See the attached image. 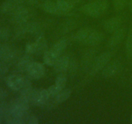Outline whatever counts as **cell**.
<instances>
[{"instance_id":"cell-1","label":"cell","mask_w":132,"mask_h":124,"mask_svg":"<svg viewBox=\"0 0 132 124\" xmlns=\"http://www.w3.org/2000/svg\"><path fill=\"white\" fill-rule=\"evenodd\" d=\"M6 83L10 89L14 91H19V92L32 87L30 78L19 74H13L7 76Z\"/></svg>"},{"instance_id":"cell-2","label":"cell","mask_w":132,"mask_h":124,"mask_svg":"<svg viewBox=\"0 0 132 124\" xmlns=\"http://www.w3.org/2000/svg\"><path fill=\"white\" fill-rule=\"evenodd\" d=\"M112 54L110 52H104L99 55L97 56L92 63L91 67L88 70L90 75H95L99 71H102L106 65L110 61Z\"/></svg>"},{"instance_id":"cell-3","label":"cell","mask_w":132,"mask_h":124,"mask_svg":"<svg viewBox=\"0 0 132 124\" xmlns=\"http://www.w3.org/2000/svg\"><path fill=\"white\" fill-rule=\"evenodd\" d=\"M12 19L17 25L26 23L30 17V11L23 5H18L12 13Z\"/></svg>"},{"instance_id":"cell-4","label":"cell","mask_w":132,"mask_h":124,"mask_svg":"<svg viewBox=\"0 0 132 124\" xmlns=\"http://www.w3.org/2000/svg\"><path fill=\"white\" fill-rule=\"evenodd\" d=\"M51 99L47 89H36L33 96L31 99L30 104L36 106L45 105Z\"/></svg>"},{"instance_id":"cell-5","label":"cell","mask_w":132,"mask_h":124,"mask_svg":"<svg viewBox=\"0 0 132 124\" xmlns=\"http://www.w3.org/2000/svg\"><path fill=\"white\" fill-rule=\"evenodd\" d=\"M30 79L39 80L45 75V67L42 63L37 61H33L29 66L26 72Z\"/></svg>"},{"instance_id":"cell-6","label":"cell","mask_w":132,"mask_h":124,"mask_svg":"<svg viewBox=\"0 0 132 124\" xmlns=\"http://www.w3.org/2000/svg\"><path fill=\"white\" fill-rule=\"evenodd\" d=\"M121 68V63L119 60H113L109 62L102 70L101 75L104 78H110L119 72Z\"/></svg>"},{"instance_id":"cell-7","label":"cell","mask_w":132,"mask_h":124,"mask_svg":"<svg viewBox=\"0 0 132 124\" xmlns=\"http://www.w3.org/2000/svg\"><path fill=\"white\" fill-rule=\"evenodd\" d=\"M16 56L15 49L7 44L0 45V61L6 63L12 61Z\"/></svg>"},{"instance_id":"cell-8","label":"cell","mask_w":132,"mask_h":124,"mask_svg":"<svg viewBox=\"0 0 132 124\" xmlns=\"http://www.w3.org/2000/svg\"><path fill=\"white\" fill-rule=\"evenodd\" d=\"M126 35V29L124 27H121L112 33V36L109 39L108 45L110 48H114L119 45L123 40Z\"/></svg>"},{"instance_id":"cell-9","label":"cell","mask_w":132,"mask_h":124,"mask_svg":"<svg viewBox=\"0 0 132 124\" xmlns=\"http://www.w3.org/2000/svg\"><path fill=\"white\" fill-rule=\"evenodd\" d=\"M122 19L119 17H113L107 19L103 24V27L106 32L113 33L121 28Z\"/></svg>"},{"instance_id":"cell-10","label":"cell","mask_w":132,"mask_h":124,"mask_svg":"<svg viewBox=\"0 0 132 124\" xmlns=\"http://www.w3.org/2000/svg\"><path fill=\"white\" fill-rule=\"evenodd\" d=\"M70 59L67 56H61L58 58L53 65L54 69L58 73H64L68 71Z\"/></svg>"},{"instance_id":"cell-11","label":"cell","mask_w":132,"mask_h":124,"mask_svg":"<svg viewBox=\"0 0 132 124\" xmlns=\"http://www.w3.org/2000/svg\"><path fill=\"white\" fill-rule=\"evenodd\" d=\"M81 9L86 15L94 18H99L101 14H103L94 1L85 4L82 6Z\"/></svg>"},{"instance_id":"cell-12","label":"cell","mask_w":132,"mask_h":124,"mask_svg":"<svg viewBox=\"0 0 132 124\" xmlns=\"http://www.w3.org/2000/svg\"><path fill=\"white\" fill-rule=\"evenodd\" d=\"M95 57H96V52L94 49H90L86 51L81 59V67L84 71L87 72L88 71Z\"/></svg>"},{"instance_id":"cell-13","label":"cell","mask_w":132,"mask_h":124,"mask_svg":"<svg viewBox=\"0 0 132 124\" xmlns=\"http://www.w3.org/2000/svg\"><path fill=\"white\" fill-rule=\"evenodd\" d=\"M34 61L31 55H24L22 56L18 61L16 65V68L19 72H27V69L30 65L31 63Z\"/></svg>"},{"instance_id":"cell-14","label":"cell","mask_w":132,"mask_h":124,"mask_svg":"<svg viewBox=\"0 0 132 124\" xmlns=\"http://www.w3.org/2000/svg\"><path fill=\"white\" fill-rule=\"evenodd\" d=\"M103 39H104V36L101 32L93 29L85 45L92 47L96 46L103 41Z\"/></svg>"},{"instance_id":"cell-15","label":"cell","mask_w":132,"mask_h":124,"mask_svg":"<svg viewBox=\"0 0 132 124\" xmlns=\"http://www.w3.org/2000/svg\"><path fill=\"white\" fill-rule=\"evenodd\" d=\"M37 46V55H43L48 50V44L43 33L36 37L35 41Z\"/></svg>"},{"instance_id":"cell-16","label":"cell","mask_w":132,"mask_h":124,"mask_svg":"<svg viewBox=\"0 0 132 124\" xmlns=\"http://www.w3.org/2000/svg\"><path fill=\"white\" fill-rule=\"evenodd\" d=\"M18 6L13 0H6L0 5V12L5 14H12Z\"/></svg>"},{"instance_id":"cell-17","label":"cell","mask_w":132,"mask_h":124,"mask_svg":"<svg viewBox=\"0 0 132 124\" xmlns=\"http://www.w3.org/2000/svg\"><path fill=\"white\" fill-rule=\"evenodd\" d=\"M26 28H27V33L30 34L32 36H34L36 37L43 34L42 31H41V25L37 22L27 23H26Z\"/></svg>"},{"instance_id":"cell-18","label":"cell","mask_w":132,"mask_h":124,"mask_svg":"<svg viewBox=\"0 0 132 124\" xmlns=\"http://www.w3.org/2000/svg\"><path fill=\"white\" fill-rule=\"evenodd\" d=\"M43 9L45 12L48 14H53V15H61V12L58 9L56 3H54L52 1H45L43 4Z\"/></svg>"},{"instance_id":"cell-19","label":"cell","mask_w":132,"mask_h":124,"mask_svg":"<svg viewBox=\"0 0 132 124\" xmlns=\"http://www.w3.org/2000/svg\"><path fill=\"white\" fill-rule=\"evenodd\" d=\"M93 29L90 28H85L79 30L76 34V39L78 42L82 44H86L90 34L92 32Z\"/></svg>"},{"instance_id":"cell-20","label":"cell","mask_w":132,"mask_h":124,"mask_svg":"<svg viewBox=\"0 0 132 124\" xmlns=\"http://www.w3.org/2000/svg\"><path fill=\"white\" fill-rule=\"evenodd\" d=\"M55 3L62 14L69 12L74 7V5L70 3L67 0H57Z\"/></svg>"},{"instance_id":"cell-21","label":"cell","mask_w":132,"mask_h":124,"mask_svg":"<svg viewBox=\"0 0 132 124\" xmlns=\"http://www.w3.org/2000/svg\"><path fill=\"white\" fill-rule=\"evenodd\" d=\"M71 94H72V91L70 89H62L54 98V102H55V103H63L70 97Z\"/></svg>"},{"instance_id":"cell-22","label":"cell","mask_w":132,"mask_h":124,"mask_svg":"<svg viewBox=\"0 0 132 124\" xmlns=\"http://www.w3.org/2000/svg\"><path fill=\"white\" fill-rule=\"evenodd\" d=\"M59 57V56L50 49L43 54V61L47 65L53 66Z\"/></svg>"},{"instance_id":"cell-23","label":"cell","mask_w":132,"mask_h":124,"mask_svg":"<svg viewBox=\"0 0 132 124\" xmlns=\"http://www.w3.org/2000/svg\"><path fill=\"white\" fill-rule=\"evenodd\" d=\"M67 45V43L66 40H61L59 41H57L55 44L52 46L50 50L54 52V53L60 56L63 52L64 51V49H66Z\"/></svg>"},{"instance_id":"cell-24","label":"cell","mask_w":132,"mask_h":124,"mask_svg":"<svg viewBox=\"0 0 132 124\" xmlns=\"http://www.w3.org/2000/svg\"><path fill=\"white\" fill-rule=\"evenodd\" d=\"M125 50L128 59H132V28L128 31L125 44Z\"/></svg>"},{"instance_id":"cell-25","label":"cell","mask_w":132,"mask_h":124,"mask_svg":"<svg viewBox=\"0 0 132 124\" xmlns=\"http://www.w3.org/2000/svg\"><path fill=\"white\" fill-rule=\"evenodd\" d=\"M67 77L64 73H60L57 78H55V85L59 88V89L62 90V89H64L67 84Z\"/></svg>"},{"instance_id":"cell-26","label":"cell","mask_w":132,"mask_h":124,"mask_svg":"<svg viewBox=\"0 0 132 124\" xmlns=\"http://www.w3.org/2000/svg\"><path fill=\"white\" fill-rule=\"evenodd\" d=\"M94 3L96 4L97 7L101 12L102 14H104L108 8V1L107 0H95Z\"/></svg>"},{"instance_id":"cell-27","label":"cell","mask_w":132,"mask_h":124,"mask_svg":"<svg viewBox=\"0 0 132 124\" xmlns=\"http://www.w3.org/2000/svg\"><path fill=\"white\" fill-rule=\"evenodd\" d=\"M127 3V0H113V8L116 11H121L125 9Z\"/></svg>"},{"instance_id":"cell-28","label":"cell","mask_w":132,"mask_h":124,"mask_svg":"<svg viewBox=\"0 0 132 124\" xmlns=\"http://www.w3.org/2000/svg\"><path fill=\"white\" fill-rule=\"evenodd\" d=\"M25 52L28 55H37V46L36 42L27 44L25 47Z\"/></svg>"},{"instance_id":"cell-29","label":"cell","mask_w":132,"mask_h":124,"mask_svg":"<svg viewBox=\"0 0 132 124\" xmlns=\"http://www.w3.org/2000/svg\"><path fill=\"white\" fill-rule=\"evenodd\" d=\"M48 92L49 95H50V98H54L55 97V96L61 91V89H59L56 85L54 84V85H52V86L49 87L48 88H47Z\"/></svg>"},{"instance_id":"cell-30","label":"cell","mask_w":132,"mask_h":124,"mask_svg":"<svg viewBox=\"0 0 132 124\" xmlns=\"http://www.w3.org/2000/svg\"><path fill=\"white\" fill-rule=\"evenodd\" d=\"M10 37V30L7 28H0V41H6Z\"/></svg>"},{"instance_id":"cell-31","label":"cell","mask_w":132,"mask_h":124,"mask_svg":"<svg viewBox=\"0 0 132 124\" xmlns=\"http://www.w3.org/2000/svg\"><path fill=\"white\" fill-rule=\"evenodd\" d=\"M25 123L28 124H38L39 123V118L37 116L34 114H29L27 115L26 118Z\"/></svg>"},{"instance_id":"cell-32","label":"cell","mask_w":132,"mask_h":124,"mask_svg":"<svg viewBox=\"0 0 132 124\" xmlns=\"http://www.w3.org/2000/svg\"><path fill=\"white\" fill-rule=\"evenodd\" d=\"M9 72V66L5 62L0 61V78H3Z\"/></svg>"},{"instance_id":"cell-33","label":"cell","mask_w":132,"mask_h":124,"mask_svg":"<svg viewBox=\"0 0 132 124\" xmlns=\"http://www.w3.org/2000/svg\"><path fill=\"white\" fill-rule=\"evenodd\" d=\"M77 69V62H76V61L74 60V59H70V61L69 67H68V71H69L70 74H73L76 72Z\"/></svg>"},{"instance_id":"cell-34","label":"cell","mask_w":132,"mask_h":124,"mask_svg":"<svg viewBox=\"0 0 132 124\" xmlns=\"http://www.w3.org/2000/svg\"><path fill=\"white\" fill-rule=\"evenodd\" d=\"M8 96V92L4 88L0 87V103L3 102Z\"/></svg>"},{"instance_id":"cell-35","label":"cell","mask_w":132,"mask_h":124,"mask_svg":"<svg viewBox=\"0 0 132 124\" xmlns=\"http://www.w3.org/2000/svg\"><path fill=\"white\" fill-rule=\"evenodd\" d=\"M73 24H72V22H68V23H66L65 25L63 27V30H64V32H68V30L72 28L73 27Z\"/></svg>"},{"instance_id":"cell-36","label":"cell","mask_w":132,"mask_h":124,"mask_svg":"<svg viewBox=\"0 0 132 124\" xmlns=\"http://www.w3.org/2000/svg\"><path fill=\"white\" fill-rule=\"evenodd\" d=\"M24 1H25V3L30 5H32V6H36L38 4L37 0H24Z\"/></svg>"},{"instance_id":"cell-37","label":"cell","mask_w":132,"mask_h":124,"mask_svg":"<svg viewBox=\"0 0 132 124\" xmlns=\"http://www.w3.org/2000/svg\"><path fill=\"white\" fill-rule=\"evenodd\" d=\"M13 1H14L15 3L18 4V5H21L25 3V1H24V0H13Z\"/></svg>"},{"instance_id":"cell-38","label":"cell","mask_w":132,"mask_h":124,"mask_svg":"<svg viewBox=\"0 0 132 124\" xmlns=\"http://www.w3.org/2000/svg\"><path fill=\"white\" fill-rule=\"evenodd\" d=\"M67 1H69L70 3H72L73 5H76V4L78 3H79L80 0H67Z\"/></svg>"},{"instance_id":"cell-39","label":"cell","mask_w":132,"mask_h":124,"mask_svg":"<svg viewBox=\"0 0 132 124\" xmlns=\"http://www.w3.org/2000/svg\"><path fill=\"white\" fill-rule=\"evenodd\" d=\"M3 122H4V119L3 116L0 114V123H2Z\"/></svg>"},{"instance_id":"cell-40","label":"cell","mask_w":132,"mask_h":124,"mask_svg":"<svg viewBox=\"0 0 132 124\" xmlns=\"http://www.w3.org/2000/svg\"><path fill=\"white\" fill-rule=\"evenodd\" d=\"M129 6H130V9L132 11V0H130V3H129Z\"/></svg>"},{"instance_id":"cell-41","label":"cell","mask_w":132,"mask_h":124,"mask_svg":"<svg viewBox=\"0 0 132 124\" xmlns=\"http://www.w3.org/2000/svg\"><path fill=\"white\" fill-rule=\"evenodd\" d=\"M130 121L132 123V111H131V117H130Z\"/></svg>"},{"instance_id":"cell-42","label":"cell","mask_w":132,"mask_h":124,"mask_svg":"<svg viewBox=\"0 0 132 124\" xmlns=\"http://www.w3.org/2000/svg\"><path fill=\"white\" fill-rule=\"evenodd\" d=\"M45 1H52V0H43Z\"/></svg>"},{"instance_id":"cell-43","label":"cell","mask_w":132,"mask_h":124,"mask_svg":"<svg viewBox=\"0 0 132 124\" xmlns=\"http://www.w3.org/2000/svg\"><path fill=\"white\" fill-rule=\"evenodd\" d=\"M131 81H132V76H131Z\"/></svg>"}]
</instances>
